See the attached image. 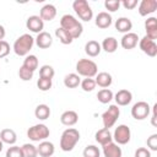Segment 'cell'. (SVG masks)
Returning a JSON list of instances; mask_svg holds the SVG:
<instances>
[{
  "label": "cell",
  "instance_id": "6da1fadb",
  "mask_svg": "<svg viewBox=\"0 0 157 157\" xmlns=\"http://www.w3.org/2000/svg\"><path fill=\"white\" fill-rule=\"evenodd\" d=\"M60 27L63 29H65L72 37V39L78 38L83 32V27H82L81 22L78 20H76L72 15H69V13L64 15L60 18Z\"/></svg>",
  "mask_w": 157,
  "mask_h": 157
},
{
  "label": "cell",
  "instance_id": "7a4b0ae2",
  "mask_svg": "<svg viewBox=\"0 0 157 157\" xmlns=\"http://www.w3.org/2000/svg\"><path fill=\"white\" fill-rule=\"evenodd\" d=\"M80 140V132L75 128H67L63 131L60 137V148L64 152H70L74 150L76 144Z\"/></svg>",
  "mask_w": 157,
  "mask_h": 157
},
{
  "label": "cell",
  "instance_id": "3957f363",
  "mask_svg": "<svg viewBox=\"0 0 157 157\" xmlns=\"http://www.w3.org/2000/svg\"><path fill=\"white\" fill-rule=\"evenodd\" d=\"M33 44H34V38L31 34L25 33V34L20 36L15 40V43H13V52L18 56H27L29 50L32 49Z\"/></svg>",
  "mask_w": 157,
  "mask_h": 157
},
{
  "label": "cell",
  "instance_id": "277c9868",
  "mask_svg": "<svg viewBox=\"0 0 157 157\" xmlns=\"http://www.w3.org/2000/svg\"><path fill=\"white\" fill-rule=\"evenodd\" d=\"M76 71L83 77H94L98 74L97 64L90 59H80L76 63Z\"/></svg>",
  "mask_w": 157,
  "mask_h": 157
},
{
  "label": "cell",
  "instance_id": "5b68a950",
  "mask_svg": "<svg viewBox=\"0 0 157 157\" xmlns=\"http://www.w3.org/2000/svg\"><path fill=\"white\" fill-rule=\"evenodd\" d=\"M72 9L76 15L85 22H90L93 17V11L86 0H75L72 2Z\"/></svg>",
  "mask_w": 157,
  "mask_h": 157
},
{
  "label": "cell",
  "instance_id": "8992f818",
  "mask_svg": "<svg viewBox=\"0 0 157 157\" xmlns=\"http://www.w3.org/2000/svg\"><path fill=\"white\" fill-rule=\"evenodd\" d=\"M49 128L45 124H36L27 130V137L32 141H44L49 137Z\"/></svg>",
  "mask_w": 157,
  "mask_h": 157
},
{
  "label": "cell",
  "instance_id": "52a82bcc",
  "mask_svg": "<svg viewBox=\"0 0 157 157\" xmlns=\"http://www.w3.org/2000/svg\"><path fill=\"white\" fill-rule=\"evenodd\" d=\"M119 115H120V110H119L118 105H117V104H112V105H109V108L102 114L103 126H104L105 129L112 128V126L115 124V121L118 120Z\"/></svg>",
  "mask_w": 157,
  "mask_h": 157
},
{
  "label": "cell",
  "instance_id": "ba28073f",
  "mask_svg": "<svg viewBox=\"0 0 157 157\" xmlns=\"http://www.w3.org/2000/svg\"><path fill=\"white\" fill-rule=\"evenodd\" d=\"M130 137H131V131L128 125L121 124V125H118V128H115L113 139L115 140L117 145H126L130 141Z\"/></svg>",
  "mask_w": 157,
  "mask_h": 157
},
{
  "label": "cell",
  "instance_id": "9c48e42d",
  "mask_svg": "<svg viewBox=\"0 0 157 157\" xmlns=\"http://www.w3.org/2000/svg\"><path fill=\"white\" fill-rule=\"evenodd\" d=\"M150 110H151V108H150L148 103L147 102H144V101H140V102H137V103H135L132 105V108H131V115L136 120H144V119H146L148 117Z\"/></svg>",
  "mask_w": 157,
  "mask_h": 157
},
{
  "label": "cell",
  "instance_id": "30bf717a",
  "mask_svg": "<svg viewBox=\"0 0 157 157\" xmlns=\"http://www.w3.org/2000/svg\"><path fill=\"white\" fill-rule=\"evenodd\" d=\"M139 47H140V49L146 55H148L151 58H153V56L157 55V44H156V42L152 40V39H150V38H147L146 36L140 39Z\"/></svg>",
  "mask_w": 157,
  "mask_h": 157
},
{
  "label": "cell",
  "instance_id": "8fae6325",
  "mask_svg": "<svg viewBox=\"0 0 157 157\" xmlns=\"http://www.w3.org/2000/svg\"><path fill=\"white\" fill-rule=\"evenodd\" d=\"M26 27L33 33H40V32H43V28H44V21L39 16L32 15L27 18Z\"/></svg>",
  "mask_w": 157,
  "mask_h": 157
},
{
  "label": "cell",
  "instance_id": "7c38bea8",
  "mask_svg": "<svg viewBox=\"0 0 157 157\" xmlns=\"http://www.w3.org/2000/svg\"><path fill=\"white\" fill-rule=\"evenodd\" d=\"M156 10H157V1L156 0H142L139 4V13H140V16L151 15Z\"/></svg>",
  "mask_w": 157,
  "mask_h": 157
},
{
  "label": "cell",
  "instance_id": "4fadbf2b",
  "mask_svg": "<svg viewBox=\"0 0 157 157\" xmlns=\"http://www.w3.org/2000/svg\"><path fill=\"white\" fill-rule=\"evenodd\" d=\"M137 42H139V36L134 32H129V33H125L123 37H121V40H120V44L124 49H134L136 45H137Z\"/></svg>",
  "mask_w": 157,
  "mask_h": 157
},
{
  "label": "cell",
  "instance_id": "5bb4252c",
  "mask_svg": "<svg viewBox=\"0 0 157 157\" xmlns=\"http://www.w3.org/2000/svg\"><path fill=\"white\" fill-rule=\"evenodd\" d=\"M145 29H146V37L155 40L157 38V18L150 17L145 21Z\"/></svg>",
  "mask_w": 157,
  "mask_h": 157
},
{
  "label": "cell",
  "instance_id": "9a60e30c",
  "mask_svg": "<svg viewBox=\"0 0 157 157\" xmlns=\"http://www.w3.org/2000/svg\"><path fill=\"white\" fill-rule=\"evenodd\" d=\"M54 151H55V147L50 141H45V140L40 141L39 146H37V152L40 157H50L54 155Z\"/></svg>",
  "mask_w": 157,
  "mask_h": 157
},
{
  "label": "cell",
  "instance_id": "2e32d148",
  "mask_svg": "<svg viewBox=\"0 0 157 157\" xmlns=\"http://www.w3.org/2000/svg\"><path fill=\"white\" fill-rule=\"evenodd\" d=\"M34 42H36V44H37L38 48H40V49H47V48H49V47L53 44V38H52L50 33L43 31V32L38 33V36H37V38L34 39Z\"/></svg>",
  "mask_w": 157,
  "mask_h": 157
},
{
  "label": "cell",
  "instance_id": "e0dca14e",
  "mask_svg": "<svg viewBox=\"0 0 157 157\" xmlns=\"http://www.w3.org/2000/svg\"><path fill=\"white\" fill-rule=\"evenodd\" d=\"M114 99H115V102H117V105L124 107V105H128V104L131 102L132 94H131V92L128 91V90H119V91L115 93Z\"/></svg>",
  "mask_w": 157,
  "mask_h": 157
},
{
  "label": "cell",
  "instance_id": "ac0fdd59",
  "mask_svg": "<svg viewBox=\"0 0 157 157\" xmlns=\"http://www.w3.org/2000/svg\"><path fill=\"white\" fill-rule=\"evenodd\" d=\"M103 147V155L104 157H121L123 152H121V148L115 144V142H109Z\"/></svg>",
  "mask_w": 157,
  "mask_h": 157
},
{
  "label": "cell",
  "instance_id": "d6986e66",
  "mask_svg": "<svg viewBox=\"0 0 157 157\" xmlns=\"http://www.w3.org/2000/svg\"><path fill=\"white\" fill-rule=\"evenodd\" d=\"M94 23H96V26H97L98 28L105 29V28H108V27L112 25V16H110L108 12L102 11V12H99V13L96 16Z\"/></svg>",
  "mask_w": 157,
  "mask_h": 157
},
{
  "label": "cell",
  "instance_id": "ffe728a7",
  "mask_svg": "<svg viewBox=\"0 0 157 157\" xmlns=\"http://www.w3.org/2000/svg\"><path fill=\"white\" fill-rule=\"evenodd\" d=\"M56 16V7L52 4H47L40 9L39 12V17L43 21H52L54 20V17Z\"/></svg>",
  "mask_w": 157,
  "mask_h": 157
},
{
  "label": "cell",
  "instance_id": "44dd1931",
  "mask_svg": "<svg viewBox=\"0 0 157 157\" xmlns=\"http://www.w3.org/2000/svg\"><path fill=\"white\" fill-rule=\"evenodd\" d=\"M77 120H78V115L74 110H66L60 115V121L65 126H72L77 123Z\"/></svg>",
  "mask_w": 157,
  "mask_h": 157
},
{
  "label": "cell",
  "instance_id": "7402d4cb",
  "mask_svg": "<svg viewBox=\"0 0 157 157\" xmlns=\"http://www.w3.org/2000/svg\"><path fill=\"white\" fill-rule=\"evenodd\" d=\"M94 137H96V141H97L99 145H102V146H104V145H107V144H109V142L113 141V135H112V132L109 131V129H105V128L98 130V131L96 132Z\"/></svg>",
  "mask_w": 157,
  "mask_h": 157
},
{
  "label": "cell",
  "instance_id": "603a6c76",
  "mask_svg": "<svg viewBox=\"0 0 157 157\" xmlns=\"http://www.w3.org/2000/svg\"><path fill=\"white\" fill-rule=\"evenodd\" d=\"M132 28V22L128 17H119L115 21V29L120 33H129Z\"/></svg>",
  "mask_w": 157,
  "mask_h": 157
},
{
  "label": "cell",
  "instance_id": "cb8c5ba5",
  "mask_svg": "<svg viewBox=\"0 0 157 157\" xmlns=\"http://www.w3.org/2000/svg\"><path fill=\"white\" fill-rule=\"evenodd\" d=\"M96 85H98L99 87L102 88H107L112 85L113 82V78H112V75L105 72V71H102V72H98L96 75Z\"/></svg>",
  "mask_w": 157,
  "mask_h": 157
},
{
  "label": "cell",
  "instance_id": "d4e9b609",
  "mask_svg": "<svg viewBox=\"0 0 157 157\" xmlns=\"http://www.w3.org/2000/svg\"><path fill=\"white\" fill-rule=\"evenodd\" d=\"M102 48H101V44L97 42V40H88L86 44H85V53L91 56V58H94L97 55H99Z\"/></svg>",
  "mask_w": 157,
  "mask_h": 157
},
{
  "label": "cell",
  "instance_id": "484cf974",
  "mask_svg": "<svg viewBox=\"0 0 157 157\" xmlns=\"http://www.w3.org/2000/svg\"><path fill=\"white\" fill-rule=\"evenodd\" d=\"M0 140L4 144H7V145H15V142L17 140V136H16V132L12 129H4L0 132Z\"/></svg>",
  "mask_w": 157,
  "mask_h": 157
},
{
  "label": "cell",
  "instance_id": "4316f807",
  "mask_svg": "<svg viewBox=\"0 0 157 157\" xmlns=\"http://www.w3.org/2000/svg\"><path fill=\"white\" fill-rule=\"evenodd\" d=\"M101 48L107 53H114L118 49V40L114 37H107L103 39Z\"/></svg>",
  "mask_w": 157,
  "mask_h": 157
},
{
  "label": "cell",
  "instance_id": "83f0119b",
  "mask_svg": "<svg viewBox=\"0 0 157 157\" xmlns=\"http://www.w3.org/2000/svg\"><path fill=\"white\" fill-rule=\"evenodd\" d=\"M34 115L39 120H47L50 115V108L47 104H39L34 109Z\"/></svg>",
  "mask_w": 157,
  "mask_h": 157
},
{
  "label": "cell",
  "instance_id": "f1b7e54d",
  "mask_svg": "<svg viewBox=\"0 0 157 157\" xmlns=\"http://www.w3.org/2000/svg\"><path fill=\"white\" fill-rule=\"evenodd\" d=\"M81 80H80V76L77 74H67L65 77H64V85L67 87V88H76L78 85H80Z\"/></svg>",
  "mask_w": 157,
  "mask_h": 157
},
{
  "label": "cell",
  "instance_id": "f546056e",
  "mask_svg": "<svg viewBox=\"0 0 157 157\" xmlns=\"http://www.w3.org/2000/svg\"><path fill=\"white\" fill-rule=\"evenodd\" d=\"M55 36H56V38L60 40V43H63V44H71L72 43V37L65 31V29H63L61 27H59V28H56L55 29Z\"/></svg>",
  "mask_w": 157,
  "mask_h": 157
},
{
  "label": "cell",
  "instance_id": "4dcf8cb0",
  "mask_svg": "<svg viewBox=\"0 0 157 157\" xmlns=\"http://www.w3.org/2000/svg\"><path fill=\"white\" fill-rule=\"evenodd\" d=\"M113 98H114V94H113V92H112L110 90H108V88H102V90L98 91V93H97V99H98L101 103H103V104L109 103Z\"/></svg>",
  "mask_w": 157,
  "mask_h": 157
},
{
  "label": "cell",
  "instance_id": "1f68e13d",
  "mask_svg": "<svg viewBox=\"0 0 157 157\" xmlns=\"http://www.w3.org/2000/svg\"><path fill=\"white\" fill-rule=\"evenodd\" d=\"M22 66H25L26 69H28V70L34 72V70L38 67V59H37V56L36 55H27L26 59L23 60Z\"/></svg>",
  "mask_w": 157,
  "mask_h": 157
},
{
  "label": "cell",
  "instance_id": "d6a6232c",
  "mask_svg": "<svg viewBox=\"0 0 157 157\" xmlns=\"http://www.w3.org/2000/svg\"><path fill=\"white\" fill-rule=\"evenodd\" d=\"M21 150H22L23 157H37L38 156L37 147L32 144H23L21 146Z\"/></svg>",
  "mask_w": 157,
  "mask_h": 157
},
{
  "label": "cell",
  "instance_id": "836d02e7",
  "mask_svg": "<svg viewBox=\"0 0 157 157\" xmlns=\"http://www.w3.org/2000/svg\"><path fill=\"white\" fill-rule=\"evenodd\" d=\"M55 75V71L53 69V66L50 65H43L40 69H39V77H43V78H53Z\"/></svg>",
  "mask_w": 157,
  "mask_h": 157
},
{
  "label": "cell",
  "instance_id": "e575fe53",
  "mask_svg": "<svg viewBox=\"0 0 157 157\" xmlns=\"http://www.w3.org/2000/svg\"><path fill=\"white\" fill-rule=\"evenodd\" d=\"M80 85H81V88L85 91V92H91V91H93L94 88H96V81L93 80V78H91V77H85L81 82H80Z\"/></svg>",
  "mask_w": 157,
  "mask_h": 157
},
{
  "label": "cell",
  "instance_id": "d590c367",
  "mask_svg": "<svg viewBox=\"0 0 157 157\" xmlns=\"http://www.w3.org/2000/svg\"><path fill=\"white\" fill-rule=\"evenodd\" d=\"M101 152L97 146L94 145H88L83 150V157H99Z\"/></svg>",
  "mask_w": 157,
  "mask_h": 157
},
{
  "label": "cell",
  "instance_id": "8d00e7d4",
  "mask_svg": "<svg viewBox=\"0 0 157 157\" xmlns=\"http://www.w3.org/2000/svg\"><path fill=\"white\" fill-rule=\"evenodd\" d=\"M52 80L50 78H43V77H39L38 78V81H37V87L40 90V91H43V92H45V91H49L50 88H52Z\"/></svg>",
  "mask_w": 157,
  "mask_h": 157
},
{
  "label": "cell",
  "instance_id": "74e56055",
  "mask_svg": "<svg viewBox=\"0 0 157 157\" xmlns=\"http://www.w3.org/2000/svg\"><path fill=\"white\" fill-rule=\"evenodd\" d=\"M18 76L22 81H31L32 77H33V71L26 69L25 66H21L20 70H18Z\"/></svg>",
  "mask_w": 157,
  "mask_h": 157
},
{
  "label": "cell",
  "instance_id": "f35d334b",
  "mask_svg": "<svg viewBox=\"0 0 157 157\" xmlns=\"http://www.w3.org/2000/svg\"><path fill=\"white\" fill-rule=\"evenodd\" d=\"M6 157H23L21 147L12 145L11 147L7 148V151H6Z\"/></svg>",
  "mask_w": 157,
  "mask_h": 157
},
{
  "label": "cell",
  "instance_id": "ab89813d",
  "mask_svg": "<svg viewBox=\"0 0 157 157\" xmlns=\"http://www.w3.org/2000/svg\"><path fill=\"white\" fill-rule=\"evenodd\" d=\"M104 7L110 12H115L120 7V1L119 0H105Z\"/></svg>",
  "mask_w": 157,
  "mask_h": 157
},
{
  "label": "cell",
  "instance_id": "60d3db41",
  "mask_svg": "<svg viewBox=\"0 0 157 157\" xmlns=\"http://www.w3.org/2000/svg\"><path fill=\"white\" fill-rule=\"evenodd\" d=\"M10 53V44L6 40H0V59L7 56Z\"/></svg>",
  "mask_w": 157,
  "mask_h": 157
},
{
  "label": "cell",
  "instance_id": "b9f144b4",
  "mask_svg": "<svg viewBox=\"0 0 157 157\" xmlns=\"http://www.w3.org/2000/svg\"><path fill=\"white\" fill-rule=\"evenodd\" d=\"M147 147L151 151H157V134H152L147 139Z\"/></svg>",
  "mask_w": 157,
  "mask_h": 157
},
{
  "label": "cell",
  "instance_id": "7bdbcfd3",
  "mask_svg": "<svg viewBox=\"0 0 157 157\" xmlns=\"http://www.w3.org/2000/svg\"><path fill=\"white\" fill-rule=\"evenodd\" d=\"M120 5L126 10H132L137 6V0H123L120 1Z\"/></svg>",
  "mask_w": 157,
  "mask_h": 157
},
{
  "label": "cell",
  "instance_id": "ee69618b",
  "mask_svg": "<svg viewBox=\"0 0 157 157\" xmlns=\"http://www.w3.org/2000/svg\"><path fill=\"white\" fill-rule=\"evenodd\" d=\"M135 157H151V152L146 147H139L135 151Z\"/></svg>",
  "mask_w": 157,
  "mask_h": 157
},
{
  "label": "cell",
  "instance_id": "f6af8a7d",
  "mask_svg": "<svg viewBox=\"0 0 157 157\" xmlns=\"http://www.w3.org/2000/svg\"><path fill=\"white\" fill-rule=\"evenodd\" d=\"M156 119H157V104H153V107H152V118H151V124L153 126H157Z\"/></svg>",
  "mask_w": 157,
  "mask_h": 157
},
{
  "label": "cell",
  "instance_id": "bcb514c9",
  "mask_svg": "<svg viewBox=\"0 0 157 157\" xmlns=\"http://www.w3.org/2000/svg\"><path fill=\"white\" fill-rule=\"evenodd\" d=\"M6 32H5V28L2 25H0V40H4V37H5Z\"/></svg>",
  "mask_w": 157,
  "mask_h": 157
},
{
  "label": "cell",
  "instance_id": "7dc6e473",
  "mask_svg": "<svg viewBox=\"0 0 157 157\" xmlns=\"http://www.w3.org/2000/svg\"><path fill=\"white\" fill-rule=\"evenodd\" d=\"M2 145H4V142H2L1 140H0V152L2 151Z\"/></svg>",
  "mask_w": 157,
  "mask_h": 157
}]
</instances>
